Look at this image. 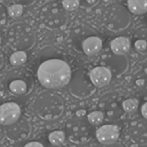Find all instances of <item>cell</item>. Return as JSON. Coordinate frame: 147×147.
I'll return each instance as SVG.
<instances>
[{
  "label": "cell",
  "instance_id": "3957f363",
  "mask_svg": "<svg viewBox=\"0 0 147 147\" xmlns=\"http://www.w3.org/2000/svg\"><path fill=\"white\" fill-rule=\"evenodd\" d=\"M103 22L106 28L113 32L127 29L132 22V16L128 9L121 3H111L103 12Z\"/></svg>",
  "mask_w": 147,
  "mask_h": 147
},
{
  "label": "cell",
  "instance_id": "6da1fadb",
  "mask_svg": "<svg viewBox=\"0 0 147 147\" xmlns=\"http://www.w3.org/2000/svg\"><path fill=\"white\" fill-rule=\"evenodd\" d=\"M71 76L70 65L59 59L45 60L37 70V78L40 84L47 90H59L68 85Z\"/></svg>",
  "mask_w": 147,
  "mask_h": 147
},
{
  "label": "cell",
  "instance_id": "ac0fdd59",
  "mask_svg": "<svg viewBox=\"0 0 147 147\" xmlns=\"http://www.w3.org/2000/svg\"><path fill=\"white\" fill-rule=\"evenodd\" d=\"M28 56L25 51H16L9 58V62L13 66H21L27 62Z\"/></svg>",
  "mask_w": 147,
  "mask_h": 147
},
{
  "label": "cell",
  "instance_id": "603a6c76",
  "mask_svg": "<svg viewBox=\"0 0 147 147\" xmlns=\"http://www.w3.org/2000/svg\"><path fill=\"white\" fill-rule=\"evenodd\" d=\"M62 7L67 11H74L80 7L81 2L78 0H62Z\"/></svg>",
  "mask_w": 147,
  "mask_h": 147
},
{
  "label": "cell",
  "instance_id": "1f68e13d",
  "mask_svg": "<svg viewBox=\"0 0 147 147\" xmlns=\"http://www.w3.org/2000/svg\"><path fill=\"white\" fill-rule=\"evenodd\" d=\"M62 1V0H61ZM78 1H80V2H84V1H85V0H78Z\"/></svg>",
  "mask_w": 147,
  "mask_h": 147
},
{
  "label": "cell",
  "instance_id": "8fae6325",
  "mask_svg": "<svg viewBox=\"0 0 147 147\" xmlns=\"http://www.w3.org/2000/svg\"><path fill=\"white\" fill-rule=\"evenodd\" d=\"M131 140L138 145L147 144V119L139 118L132 121L127 128Z\"/></svg>",
  "mask_w": 147,
  "mask_h": 147
},
{
  "label": "cell",
  "instance_id": "4dcf8cb0",
  "mask_svg": "<svg viewBox=\"0 0 147 147\" xmlns=\"http://www.w3.org/2000/svg\"><path fill=\"white\" fill-rule=\"evenodd\" d=\"M117 1H119V2H123V3H127V2L129 1V0H117Z\"/></svg>",
  "mask_w": 147,
  "mask_h": 147
},
{
  "label": "cell",
  "instance_id": "f1b7e54d",
  "mask_svg": "<svg viewBox=\"0 0 147 147\" xmlns=\"http://www.w3.org/2000/svg\"><path fill=\"white\" fill-rule=\"evenodd\" d=\"M98 147H123L121 144L118 143V142H115V143H113V144H110V145H101L100 146Z\"/></svg>",
  "mask_w": 147,
  "mask_h": 147
},
{
  "label": "cell",
  "instance_id": "484cf974",
  "mask_svg": "<svg viewBox=\"0 0 147 147\" xmlns=\"http://www.w3.org/2000/svg\"><path fill=\"white\" fill-rule=\"evenodd\" d=\"M7 14H8V10H6L4 6L0 3V27L3 24H4L7 19Z\"/></svg>",
  "mask_w": 147,
  "mask_h": 147
},
{
  "label": "cell",
  "instance_id": "d6986e66",
  "mask_svg": "<svg viewBox=\"0 0 147 147\" xmlns=\"http://www.w3.org/2000/svg\"><path fill=\"white\" fill-rule=\"evenodd\" d=\"M65 140V134L62 131H53L48 134V141L54 146H61Z\"/></svg>",
  "mask_w": 147,
  "mask_h": 147
},
{
  "label": "cell",
  "instance_id": "52a82bcc",
  "mask_svg": "<svg viewBox=\"0 0 147 147\" xmlns=\"http://www.w3.org/2000/svg\"><path fill=\"white\" fill-rule=\"evenodd\" d=\"M90 121L83 116L78 115L71 120L67 125V133L69 139L72 142L83 143L88 141L93 134V128Z\"/></svg>",
  "mask_w": 147,
  "mask_h": 147
},
{
  "label": "cell",
  "instance_id": "83f0119b",
  "mask_svg": "<svg viewBox=\"0 0 147 147\" xmlns=\"http://www.w3.org/2000/svg\"><path fill=\"white\" fill-rule=\"evenodd\" d=\"M141 114L144 118L147 119V102L146 103H144L141 107Z\"/></svg>",
  "mask_w": 147,
  "mask_h": 147
},
{
  "label": "cell",
  "instance_id": "9a60e30c",
  "mask_svg": "<svg viewBox=\"0 0 147 147\" xmlns=\"http://www.w3.org/2000/svg\"><path fill=\"white\" fill-rule=\"evenodd\" d=\"M102 48V40L97 36H90L82 43L83 52L87 56H94L100 53Z\"/></svg>",
  "mask_w": 147,
  "mask_h": 147
},
{
  "label": "cell",
  "instance_id": "f546056e",
  "mask_svg": "<svg viewBox=\"0 0 147 147\" xmlns=\"http://www.w3.org/2000/svg\"><path fill=\"white\" fill-rule=\"evenodd\" d=\"M6 1L9 2V3H20V4H22V3H25V2H27L28 0H6Z\"/></svg>",
  "mask_w": 147,
  "mask_h": 147
},
{
  "label": "cell",
  "instance_id": "7402d4cb",
  "mask_svg": "<svg viewBox=\"0 0 147 147\" xmlns=\"http://www.w3.org/2000/svg\"><path fill=\"white\" fill-rule=\"evenodd\" d=\"M8 14L13 18H18L23 12V7L20 3H13L8 8Z\"/></svg>",
  "mask_w": 147,
  "mask_h": 147
},
{
  "label": "cell",
  "instance_id": "4fadbf2b",
  "mask_svg": "<svg viewBox=\"0 0 147 147\" xmlns=\"http://www.w3.org/2000/svg\"><path fill=\"white\" fill-rule=\"evenodd\" d=\"M96 136L101 145H110L117 142L120 137V130L114 125H103L96 130Z\"/></svg>",
  "mask_w": 147,
  "mask_h": 147
},
{
  "label": "cell",
  "instance_id": "ffe728a7",
  "mask_svg": "<svg viewBox=\"0 0 147 147\" xmlns=\"http://www.w3.org/2000/svg\"><path fill=\"white\" fill-rule=\"evenodd\" d=\"M88 121H90V123L93 126H97L99 124H101L103 120H104V115L102 111L96 110V111H93L91 113H90L87 116Z\"/></svg>",
  "mask_w": 147,
  "mask_h": 147
},
{
  "label": "cell",
  "instance_id": "7a4b0ae2",
  "mask_svg": "<svg viewBox=\"0 0 147 147\" xmlns=\"http://www.w3.org/2000/svg\"><path fill=\"white\" fill-rule=\"evenodd\" d=\"M34 109L36 115L45 121H53L62 115L65 110L63 98L53 92H44L38 96Z\"/></svg>",
  "mask_w": 147,
  "mask_h": 147
},
{
  "label": "cell",
  "instance_id": "4316f807",
  "mask_svg": "<svg viewBox=\"0 0 147 147\" xmlns=\"http://www.w3.org/2000/svg\"><path fill=\"white\" fill-rule=\"evenodd\" d=\"M23 147H44L43 144L39 141H30L24 145Z\"/></svg>",
  "mask_w": 147,
  "mask_h": 147
},
{
  "label": "cell",
  "instance_id": "ba28073f",
  "mask_svg": "<svg viewBox=\"0 0 147 147\" xmlns=\"http://www.w3.org/2000/svg\"><path fill=\"white\" fill-rule=\"evenodd\" d=\"M102 65L109 68L113 76L119 77L128 70L129 59L127 54L117 55L112 53L103 59Z\"/></svg>",
  "mask_w": 147,
  "mask_h": 147
},
{
  "label": "cell",
  "instance_id": "277c9868",
  "mask_svg": "<svg viewBox=\"0 0 147 147\" xmlns=\"http://www.w3.org/2000/svg\"><path fill=\"white\" fill-rule=\"evenodd\" d=\"M35 40V34L33 28L25 23H16L9 30L8 41L16 51L31 49L34 46Z\"/></svg>",
  "mask_w": 147,
  "mask_h": 147
},
{
  "label": "cell",
  "instance_id": "5b68a950",
  "mask_svg": "<svg viewBox=\"0 0 147 147\" xmlns=\"http://www.w3.org/2000/svg\"><path fill=\"white\" fill-rule=\"evenodd\" d=\"M5 84L8 91L16 96L28 94L33 89L31 74L24 70H14L10 71L6 78Z\"/></svg>",
  "mask_w": 147,
  "mask_h": 147
},
{
  "label": "cell",
  "instance_id": "9c48e42d",
  "mask_svg": "<svg viewBox=\"0 0 147 147\" xmlns=\"http://www.w3.org/2000/svg\"><path fill=\"white\" fill-rule=\"evenodd\" d=\"M22 116V109L14 102H4L0 105V125L8 127L16 123Z\"/></svg>",
  "mask_w": 147,
  "mask_h": 147
},
{
  "label": "cell",
  "instance_id": "7c38bea8",
  "mask_svg": "<svg viewBox=\"0 0 147 147\" xmlns=\"http://www.w3.org/2000/svg\"><path fill=\"white\" fill-rule=\"evenodd\" d=\"M90 78L96 88H102L107 86L112 79V72L104 65L93 68L90 72Z\"/></svg>",
  "mask_w": 147,
  "mask_h": 147
},
{
  "label": "cell",
  "instance_id": "d6a6232c",
  "mask_svg": "<svg viewBox=\"0 0 147 147\" xmlns=\"http://www.w3.org/2000/svg\"><path fill=\"white\" fill-rule=\"evenodd\" d=\"M0 45H1V39H0Z\"/></svg>",
  "mask_w": 147,
  "mask_h": 147
},
{
  "label": "cell",
  "instance_id": "30bf717a",
  "mask_svg": "<svg viewBox=\"0 0 147 147\" xmlns=\"http://www.w3.org/2000/svg\"><path fill=\"white\" fill-rule=\"evenodd\" d=\"M5 127V136L12 141L23 140L29 136L31 132L29 121L25 118H20L13 125Z\"/></svg>",
  "mask_w": 147,
  "mask_h": 147
},
{
  "label": "cell",
  "instance_id": "d4e9b609",
  "mask_svg": "<svg viewBox=\"0 0 147 147\" xmlns=\"http://www.w3.org/2000/svg\"><path fill=\"white\" fill-rule=\"evenodd\" d=\"M147 80L145 78H139L135 81V86L140 91H145L146 88Z\"/></svg>",
  "mask_w": 147,
  "mask_h": 147
},
{
  "label": "cell",
  "instance_id": "cb8c5ba5",
  "mask_svg": "<svg viewBox=\"0 0 147 147\" xmlns=\"http://www.w3.org/2000/svg\"><path fill=\"white\" fill-rule=\"evenodd\" d=\"M134 47L138 52L143 53L147 49V41L146 40H138L134 43Z\"/></svg>",
  "mask_w": 147,
  "mask_h": 147
},
{
  "label": "cell",
  "instance_id": "44dd1931",
  "mask_svg": "<svg viewBox=\"0 0 147 147\" xmlns=\"http://www.w3.org/2000/svg\"><path fill=\"white\" fill-rule=\"evenodd\" d=\"M122 107L126 113L130 114V113H133L137 110V109L139 107V102L136 99L128 98L122 102Z\"/></svg>",
  "mask_w": 147,
  "mask_h": 147
},
{
  "label": "cell",
  "instance_id": "8992f818",
  "mask_svg": "<svg viewBox=\"0 0 147 147\" xmlns=\"http://www.w3.org/2000/svg\"><path fill=\"white\" fill-rule=\"evenodd\" d=\"M68 85L71 93L78 98L89 97L96 90L89 73L84 70H78L74 72Z\"/></svg>",
  "mask_w": 147,
  "mask_h": 147
},
{
  "label": "cell",
  "instance_id": "e0dca14e",
  "mask_svg": "<svg viewBox=\"0 0 147 147\" xmlns=\"http://www.w3.org/2000/svg\"><path fill=\"white\" fill-rule=\"evenodd\" d=\"M126 3L131 14L138 16L147 12V0H129Z\"/></svg>",
  "mask_w": 147,
  "mask_h": 147
},
{
  "label": "cell",
  "instance_id": "5bb4252c",
  "mask_svg": "<svg viewBox=\"0 0 147 147\" xmlns=\"http://www.w3.org/2000/svg\"><path fill=\"white\" fill-rule=\"evenodd\" d=\"M102 112L110 121L120 120L126 113L122 107V102L116 99H109L105 101L102 106Z\"/></svg>",
  "mask_w": 147,
  "mask_h": 147
},
{
  "label": "cell",
  "instance_id": "2e32d148",
  "mask_svg": "<svg viewBox=\"0 0 147 147\" xmlns=\"http://www.w3.org/2000/svg\"><path fill=\"white\" fill-rule=\"evenodd\" d=\"M110 49L112 53L117 55L127 54L131 49V41L125 36L115 38L110 42Z\"/></svg>",
  "mask_w": 147,
  "mask_h": 147
}]
</instances>
